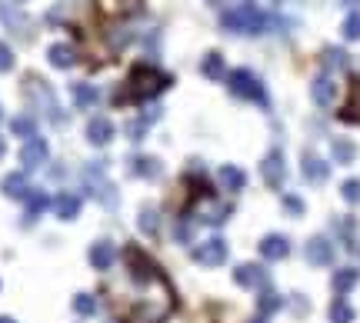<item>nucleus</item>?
<instances>
[{
  "label": "nucleus",
  "instance_id": "c756f323",
  "mask_svg": "<svg viewBox=\"0 0 360 323\" xmlns=\"http://www.w3.org/2000/svg\"><path fill=\"white\" fill-rule=\"evenodd\" d=\"M140 230H144V233H157V230H160V214H157L153 207H144V210H140Z\"/></svg>",
  "mask_w": 360,
  "mask_h": 323
},
{
  "label": "nucleus",
  "instance_id": "dca6fc26",
  "mask_svg": "<svg viewBox=\"0 0 360 323\" xmlns=\"http://www.w3.org/2000/svg\"><path fill=\"white\" fill-rule=\"evenodd\" d=\"M54 210H57L60 220H74V216L80 214V197L70 194V190H63L57 200H54Z\"/></svg>",
  "mask_w": 360,
  "mask_h": 323
},
{
  "label": "nucleus",
  "instance_id": "423d86ee",
  "mask_svg": "<svg viewBox=\"0 0 360 323\" xmlns=\"http://www.w3.org/2000/svg\"><path fill=\"white\" fill-rule=\"evenodd\" d=\"M194 260L200 263V267H220V263L227 260V244L220 237H210V240L194 246Z\"/></svg>",
  "mask_w": 360,
  "mask_h": 323
},
{
  "label": "nucleus",
  "instance_id": "b1692460",
  "mask_svg": "<svg viewBox=\"0 0 360 323\" xmlns=\"http://www.w3.org/2000/svg\"><path fill=\"white\" fill-rule=\"evenodd\" d=\"M24 203H27V220H37L50 207V197H47V190H30Z\"/></svg>",
  "mask_w": 360,
  "mask_h": 323
},
{
  "label": "nucleus",
  "instance_id": "f704fd0d",
  "mask_svg": "<svg viewBox=\"0 0 360 323\" xmlns=\"http://www.w3.org/2000/svg\"><path fill=\"white\" fill-rule=\"evenodd\" d=\"M153 117H144V120H134V123H127V137L130 140H144V134H147V127Z\"/></svg>",
  "mask_w": 360,
  "mask_h": 323
},
{
  "label": "nucleus",
  "instance_id": "a878e982",
  "mask_svg": "<svg viewBox=\"0 0 360 323\" xmlns=\"http://www.w3.org/2000/svg\"><path fill=\"white\" fill-rule=\"evenodd\" d=\"M200 70H204V77H207V80H220L227 74V70H224V57H220V54H207V57H204V63H200Z\"/></svg>",
  "mask_w": 360,
  "mask_h": 323
},
{
  "label": "nucleus",
  "instance_id": "2f4dec72",
  "mask_svg": "<svg viewBox=\"0 0 360 323\" xmlns=\"http://www.w3.org/2000/svg\"><path fill=\"white\" fill-rule=\"evenodd\" d=\"M324 63H327L330 70H344V67H347V54H344V50H337V47H330V50H324Z\"/></svg>",
  "mask_w": 360,
  "mask_h": 323
},
{
  "label": "nucleus",
  "instance_id": "58836bf2",
  "mask_svg": "<svg viewBox=\"0 0 360 323\" xmlns=\"http://www.w3.org/2000/svg\"><path fill=\"white\" fill-rule=\"evenodd\" d=\"M284 207L290 214H303V200L300 197H284Z\"/></svg>",
  "mask_w": 360,
  "mask_h": 323
},
{
  "label": "nucleus",
  "instance_id": "f3484780",
  "mask_svg": "<svg viewBox=\"0 0 360 323\" xmlns=\"http://www.w3.org/2000/svg\"><path fill=\"white\" fill-rule=\"evenodd\" d=\"M3 194H7L10 200H27V194H30L27 177H24V173H7V177H3Z\"/></svg>",
  "mask_w": 360,
  "mask_h": 323
},
{
  "label": "nucleus",
  "instance_id": "6e6552de",
  "mask_svg": "<svg viewBox=\"0 0 360 323\" xmlns=\"http://www.w3.org/2000/svg\"><path fill=\"white\" fill-rule=\"evenodd\" d=\"M307 260L314 263V267H330L333 263V244H330L327 237H314L307 244Z\"/></svg>",
  "mask_w": 360,
  "mask_h": 323
},
{
  "label": "nucleus",
  "instance_id": "72a5a7b5",
  "mask_svg": "<svg viewBox=\"0 0 360 323\" xmlns=\"http://www.w3.org/2000/svg\"><path fill=\"white\" fill-rule=\"evenodd\" d=\"M340 197H344L347 203H360V180H344V187H340Z\"/></svg>",
  "mask_w": 360,
  "mask_h": 323
},
{
  "label": "nucleus",
  "instance_id": "9b49d317",
  "mask_svg": "<svg viewBox=\"0 0 360 323\" xmlns=\"http://www.w3.org/2000/svg\"><path fill=\"white\" fill-rule=\"evenodd\" d=\"M310 97H314L317 107H330V104H333V97H337V84H333L327 74H320V77L310 84Z\"/></svg>",
  "mask_w": 360,
  "mask_h": 323
},
{
  "label": "nucleus",
  "instance_id": "5701e85b",
  "mask_svg": "<svg viewBox=\"0 0 360 323\" xmlns=\"http://www.w3.org/2000/svg\"><path fill=\"white\" fill-rule=\"evenodd\" d=\"M357 280H360V270H354V267H344V270H337V274H333V290L344 297V293H350L354 287H357Z\"/></svg>",
  "mask_w": 360,
  "mask_h": 323
},
{
  "label": "nucleus",
  "instance_id": "ddd939ff",
  "mask_svg": "<svg viewBox=\"0 0 360 323\" xmlns=\"http://www.w3.org/2000/svg\"><path fill=\"white\" fill-rule=\"evenodd\" d=\"M217 180H220V187H224V190L237 194V190H243V187H247V173H243L240 167H234V164H224V167L217 170Z\"/></svg>",
  "mask_w": 360,
  "mask_h": 323
},
{
  "label": "nucleus",
  "instance_id": "bb28decb",
  "mask_svg": "<svg viewBox=\"0 0 360 323\" xmlns=\"http://www.w3.org/2000/svg\"><path fill=\"white\" fill-rule=\"evenodd\" d=\"M280 307H284V300H280V293H273V290H264V293H260V300H257V310H260L264 317L277 313Z\"/></svg>",
  "mask_w": 360,
  "mask_h": 323
},
{
  "label": "nucleus",
  "instance_id": "4be33fe9",
  "mask_svg": "<svg viewBox=\"0 0 360 323\" xmlns=\"http://www.w3.org/2000/svg\"><path fill=\"white\" fill-rule=\"evenodd\" d=\"M47 57H50V63H54V67H60V70L74 67V61H77L74 47H67V44H54L50 50H47Z\"/></svg>",
  "mask_w": 360,
  "mask_h": 323
},
{
  "label": "nucleus",
  "instance_id": "f257e3e1",
  "mask_svg": "<svg viewBox=\"0 0 360 323\" xmlns=\"http://www.w3.org/2000/svg\"><path fill=\"white\" fill-rule=\"evenodd\" d=\"M170 87V77H164L160 70H153L147 63H137L134 70L127 74V100H150V97H157L160 90Z\"/></svg>",
  "mask_w": 360,
  "mask_h": 323
},
{
  "label": "nucleus",
  "instance_id": "ea45409f",
  "mask_svg": "<svg viewBox=\"0 0 360 323\" xmlns=\"http://www.w3.org/2000/svg\"><path fill=\"white\" fill-rule=\"evenodd\" d=\"M7 154V143H3V137H0V157Z\"/></svg>",
  "mask_w": 360,
  "mask_h": 323
},
{
  "label": "nucleus",
  "instance_id": "2eb2a0df",
  "mask_svg": "<svg viewBox=\"0 0 360 323\" xmlns=\"http://www.w3.org/2000/svg\"><path fill=\"white\" fill-rule=\"evenodd\" d=\"M27 93H30V97H37V100H40V104H44V107H47V113H50V117H54V120H63V113H60L57 100H54V93L47 90V87H44V84H40V80H30Z\"/></svg>",
  "mask_w": 360,
  "mask_h": 323
},
{
  "label": "nucleus",
  "instance_id": "20e7f679",
  "mask_svg": "<svg viewBox=\"0 0 360 323\" xmlns=\"http://www.w3.org/2000/svg\"><path fill=\"white\" fill-rule=\"evenodd\" d=\"M84 180H87V190H90V197L93 200H100L107 207V210H114L120 200V194H117V187L107 180L104 173H97L93 167H87V173H84Z\"/></svg>",
  "mask_w": 360,
  "mask_h": 323
},
{
  "label": "nucleus",
  "instance_id": "1a4fd4ad",
  "mask_svg": "<svg viewBox=\"0 0 360 323\" xmlns=\"http://www.w3.org/2000/svg\"><path fill=\"white\" fill-rule=\"evenodd\" d=\"M287 253H290V244H287V237H280V233H270V237H264L260 240V257L264 260H284Z\"/></svg>",
  "mask_w": 360,
  "mask_h": 323
},
{
  "label": "nucleus",
  "instance_id": "f8f14e48",
  "mask_svg": "<svg viewBox=\"0 0 360 323\" xmlns=\"http://www.w3.org/2000/svg\"><path fill=\"white\" fill-rule=\"evenodd\" d=\"M87 140L93 143V147L110 143V140H114V123L107 120V117H93V120L87 123Z\"/></svg>",
  "mask_w": 360,
  "mask_h": 323
},
{
  "label": "nucleus",
  "instance_id": "a211bd4d",
  "mask_svg": "<svg viewBox=\"0 0 360 323\" xmlns=\"http://www.w3.org/2000/svg\"><path fill=\"white\" fill-rule=\"evenodd\" d=\"M303 177L310 180V184H324L330 177V167L324 164V160H317L314 154H307L303 157Z\"/></svg>",
  "mask_w": 360,
  "mask_h": 323
},
{
  "label": "nucleus",
  "instance_id": "6ab92c4d",
  "mask_svg": "<svg viewBox=\"0 0 360 323\" xmlns=\"http://www.w3.org/2000/svg\"><path fill=\"white\" fill-rule=\"evenodd\" d=\"M340 120L347 123H360V77L350 84V97H347L344 110H340Z\"/></svg>",
  "mask_w": 360,
  "mask_h": 323
},
{
  "label": "nucleus",
  "instance_id": "a19ab883",
  "mask_svg": "<svg viewBox=\"0 0 360 323\" xmlns=\"http://www.w3.org/2000/svg\"><path fill=\"white\" fill-rule=\"evenodd\" d=\"M0 323H17V320H10V317H0Z\"/></svg>",
  "mask_w": 360,
  "mask_h": 323
},
{
  "label": "nucleus",
  "instance_id": "39448f33",
  "mask_svg": "<svg viewBox=\"0 0 360 323\" xmlns=\"http://www.w3.org/2000/svg\"><path fill=\"white\" fill-rule=\"evenodd\" d=\"M260 173H264V184H267L270 190H280L287 180L284 154H280V150H270V154L264 157V164H260Z\"/></svg>",
  "mask_w": 360,
  "mask_h": 323
},
{
  "label": "nucleus",
  "instance_id": "412c9836",
  "mask_svg": "<svg viewBox=\"0 0 360 323\" xmlns=\"http://www.w3.org/2000/svg\"><path fill=\"white\" fill-rule=\"evenodd\" d=\"M97 3H100V10H104V14L120 17V14H137L144 0H97Z\"/></svg>",
  "mask_w": 360,
  "mask_h": 323
},
{
  "label": "nucleus",
  "instance_id": "f03ea898",
  "mask_svg": "<svg viewBox=\"0 0 360 323\" xmlns=\"http://www.w3.org/2000/svg\"><path fill=\"white\" fill-rule=\"evenodd\" d=\"M220 24H224V31L234 33H264L270 27V17L264 10H257L254 3H240L234 10H224Z\"/></svg>",
  "mask_w": 360,
  "mask_h": 323
},
{
  "label": "nucleus",
  "instance_id": "cd10ccee",
  "mask_svg": "<svg viewBox=\"0 0 360 323\" xmlns=\"http://www.w3.org/2000/svg\"><path fill=\"white\" fill-rule=\"evenodd\" d=\"M330 323H354V307L347 300H333L330 307Z\"/></svg>",
  "mask_w": 360,
  "mask_h": 323
},
{
  "label": "nucleus",
  "instance_id": "c9c22d12",
  "mask_svg": "<svg viewBox=\"0 0 360 323\" xmlns=\"http://www.w3.org/2000/svg\"><path fill=\"white\" fill-rule=\"evenodd\" d=\"M344 37L347 40H360V14H350L344 20Z\"/></svg>",
  "mask_w": 360,
  "mask_h": 323
},
{
  "label": "nucleus",
  "instance_id": "7ed1b4c3",
  "mask_svg": "<svg viewBox=\"0 0 360 323\" xmlns=\"http://www.w3.org/2000/svg\"><path fill=\"white\" fill-rule=\"evenodd\" d=\"M227 87H230V93L240 97V100H254V104H260V107H267L270 104L264 84H260L250 70H234V74L227 77Z\"/></svg>",
  "mask_w": 360,
  "mask_h": 323
},
{
  "label": "nucleus",
  "instance_id": "7c9ffc66",
  "mask_svg": "<svg viewBox=\"0 0 360 323\" xmlns=\"http://www.w3.org/2000/svg\"><path fill=\"white\" fill-rule=\"evenodd\" d=\"M134 173H137V177H157V173H160V167H157V160H153V157H137V160H134Z\"/></svg>",
  "mask_w": 360,
  "mask_h": 323
},
{
  "label": "nucleus",
  "instance_id": "9d476101",
  "mask_svg": "<svg viewBox=\"0 0 360 323\" xmlns=\"http://www.w3.org/2000/svg\"><path fill=\"white\" fill-rule=\"evenodd\" d=\"M117 260V250L110 240H97V244L90 246V263H93V270H110Z\"/></svg>",
  "mask_w": 360,
  "mask_h": 323
},
{
  "label": "nucleus",
  "instance_id": "aec40b11",
  "mask_svg": "<svg viewBox=\"0 0 360 323\" xmlns=\"http://www.w3.org/2000/svg\"><path fill=\"white\" fill-rule=\"evenodd\" d=\"M70 97H74L77 107H93L100 100V93L93 84H70Z\"/></svg>",
  "mask_w": 360,
  "mask_h": 323
},
{
  "label": "nucleus",
  "instance_id": "e433bc0d",
  "mask_svg": "<svg viewBox=\"0 0 360 323\" xmlns=\"http://www.w3.org/2000/svg\"><path fill=\"white\" fill-rule=\"evenodd\" d=\"M10 67H14V54H10V47L7 44H0V74L10 70Z\"/></svg>",
  "mask_w": 360,
  "mask_h": 323
},
{
  "label": "nucleus",
  "instance_id": "79ce46f5",
  "mask_svg": "<svg viewBox=\"0 0 360 323\" xmlns=\"http://www.w3.org/2000/svg\"><path fill=\"white\" fill-rule=\"evenodd\" d=\"M254 323H264V320H254Z\"/></svg>",
  "mask_w": 360,
  "mask_h": 323
},
{
  "label": "nucleus",
  "instance_id": "0eeeda50",
  "mask_svg": "<svg viewBox=\"0 0 360 323\" xmlns=\"http://www.w3.org/2000/svg\"><path fill=\"white\" fill-rule=\"evenodd\" d=\"M47 154H50L47 140L30 137V140H24V147H20V164H24V170H37L40 164H47Z\"/></svg>",
  "mask_w": 360,
  "mask_h": 323
},
{
  "label": "nucleus",
  "instance_id": "c85d7f7f",
  "mask_svg": "<svg viewBox=\"0 0 360 323\" xmlns=\"http://www.w3.org/2000/svg\"><path fill=\"white\" fill-rule=\"evenodd\" d=\"M10 130H14L17 137H37V123H33V117H14L10 120Z\"/></svg>",
  "mask_w": 360,
  "mask_h": 323
},
{
  "label": "nucleus",
  "instance_id": "393cba45",
  "mask_svg": "<svg viewBox=\"0 0 360 323\" xmlns=\"http://www.w3.org/2000/svg\"><path fill=\"white\" fill-rule=\"evenodd\" d=\"M330 150H333V160H337V164H354V160H357V143H350V140H333V147H330Z\"/></svg>",
  "mask_w": 360,
  "mask_h": 323
},
{
  "label": "nucleus",
  "instance_id": "4468645a",
  "mask_svg": "<svg viewBox=\"0 0 360 323\" xmlns=\"http://www.w3.org/2000/svg\"><path fill=\"white\" fill-rule=\"evenodd\" d=\"M264 280H267V274L257 263H240L237 270H234V283L237 287H260Z\"/></svg>",
  "mask_w": 360,
  "mask_h": 323
},
{
  "label": "nucleus",
  "instance_id": "4c0bfd02",
  "mask_svg": "<svg viewBox=\"0 0 360 323\" xmlns=\"http://www.w3.org/2000/svg\"><path fill=\"white\" fill-rule=\"evenodd\" d=\"M177 240H183V244H187V240H190V237H194V227H190V223H187V220H177Z\"/></svg>",
  "mask_w": 360,
  "mask_h": 323
},
{
  "label": "nucleus",
  "instance_id": "473e14b6",
  "mask_svg": "<svg viewBox=\"0 0 360 323\" xmlns=\"http://www.w3.org/2000/svg\"><path fill=\"white\" fill-rule=\"evenodd\" d=\"M74 310L80 313V317H90V313L97 310V300H93L90 293H77V297H74Z\"/></svg>",
  "mask_w": 360,
  "mask_h": 323
}]
</instances>
